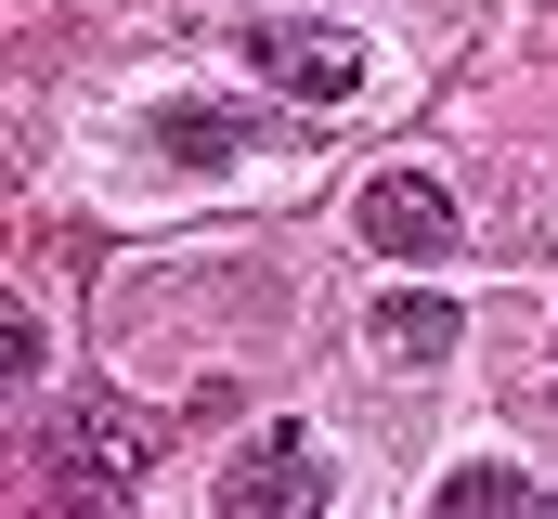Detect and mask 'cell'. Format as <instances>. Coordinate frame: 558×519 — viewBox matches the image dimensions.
Masks as SVG:
<instances>
[{
  "label": "cell",
  "instance_id": "obj_5",
  "mask_svg": "<svg viewBox=\"0 0 558 519\" xmlns=\"http://www.w3.org/2000/svg\"><path fill=\"white\" fill-rule=\"evenodd\" d=\"M364 338H377V364H403V377H428V364H454V338H468V312H454L441 286H377V312H364Z\"/></svg>",
  "mask_w": 558,
  "mask_h": 519
},
{
  "label": "cell",
  "instance_id": "obj_1",
  "mask_svg": "<svg viewBox=\"0 0 558 519\" xmlns=\"http://www.w3.org/2000/svg\"><path fill=\"white\" fill-rule=\"evenodd\" d=\"M39 468H52L65 507H131L143 481L169 468V429H156L143 402H118V389H78V402L39 429Z\"/></svg>",
  "mask_w": 558,
  "mask_h": 519
},
{
  "label": "cell",
  "instance_id": "obj_8",
  "mask_svg": "<svg viewBox=\"0 0 558 519\" xmlns=\"http://www.w3.org/2000/svg\"><path fill=\"white\" fill-rule=\"evenodd\" d=\"M0 377H13V389L39 377V312H26V299H13V312H0Z\"/></svg>",
  "mask_w": 558,
  "mask_h": 519
},
{
  "label": "cell",
  "instance_id": "obj_9",
  "mask_svg": "<svg viewBox=\"0 0 558 519\" xmlns=\"http://www.w3.org/2000/svg\"><path fill=\"white\" fill-rule=\"evenodd\" d=\"M546 13H558V0H546Z\"/></svg>",
  "mask_w": 558,
  "mask_h": 519
},
{
  "label": "cell",
  "instance_id": "obj_2",
  "mask_svg": "<svg viewBox=\"0 0 558 519\" xmlns=\"http://www.w3.org/2000/svg\"><path fill=\"white\" fill-rule=\"evenodd\" d=\"M208 507H221V519H312V507H325V468H312L299 429H260V442L208 481Z\"/></svg>",
  "mask_w": 558,
  "mask_h": 519
},
{
  "label": "cell",
  "instance_id": "obj_6",
  "mask_svg": "<svg viewBox=\"0 0 558 519\" xmlns=\"http://www.w3.org/2000/svg\"><path fill=\"white\" fill-rule=\"evenodd\" d=\"M260 143V118H234V105H156V156L169 169H234Z\"/></svg>",
  "mask_w": 558,
  "mask_h": 519
},
{
  "label": "cell",
  "instance_id": "obj_3",
  "mask_svg": "<svg viewBox=\"0 0 558 519\" xmlns=\"http://www.w3.org/2000/svg\"><path fill=\"white\" fill-rule=\"evenodd\" d=\"M247 65L274 79V92H299V105H351L364 92V39L351 26H247Z\"/></svg>",
  "mask_w": 558,
  "mask_h": 519
},
{
  "label": "cell",
  "instance_id": "obj_7",
  "mask_svg": "<svg viewBox=\"0 0 558 519\" xmlns=\"http://www.w3.org/2000/svg\"><path fill=\"white\" fill-rule=\"evenodd\" d=\"M520 507H546L520 468H454V481H441V519H520Z\"/></svg>",
  "mask_w": 558,
  "mask_h": 519
},
{
  "label": "cell",
  "instance_id": "obj_4",
  "mask_svg": "<svg viewBox=\"0 0 558 519\" xmlns=\"http://www.w3.org/2000/svg\"><path fill=\"white\" fill-rule=\"evenodd\" d=\"M351 221H364L377 260H454V195H441L428 169H377V182L351 195Z\"/></svg>",
  "mask_w": 558,
  "mask_h": 519
}]
</instances>
